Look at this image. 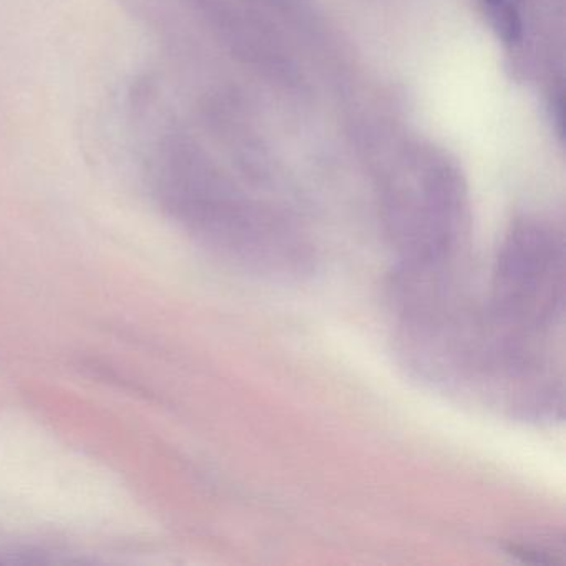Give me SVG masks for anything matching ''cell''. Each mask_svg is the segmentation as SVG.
Segmentation results:
<instances>
[{"label":"cell","mask_w":566,"mask_h":566,"mask_svg":"<svg viewBox=\"0 0 566 566\" xmlns=\"http://www.w3.org/2000/svg\"><path fill=\"white\" fill-rule=\"evenodd\" d=\"M483 304L512 339L543 353L563 354V234L532 221L513 228L496 254Z\"/></svg>","instance_id":"obj_1"},{"label":"cell","mask_w":566,"mask_h":566,"mask_svg":"<svg viewBox=\"0 0 566 566\" xmlns=\"http://www.w3.org/2000/svg\"><path fill=\"white\" fill-rule=\"evenodd\" d=\"M486 11L493 28L506 44H516L522 39L518 0H485Z\"/></svg>","instance_id":"obj_2"}]
</instances>
